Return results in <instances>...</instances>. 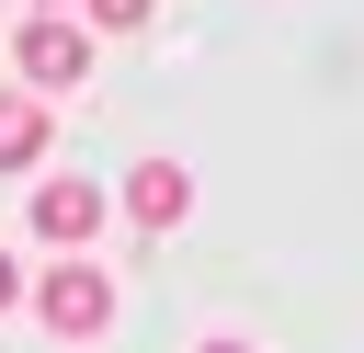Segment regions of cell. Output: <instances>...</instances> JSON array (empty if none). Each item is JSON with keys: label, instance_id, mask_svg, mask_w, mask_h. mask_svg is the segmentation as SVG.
I'll return each mask as SVG.
<instances>
[{"label": "cell", "instance_id": "9", "mask_svg": "<svg viewBox=\"0 0 364 353\" xmlns=\"http://www.w3.org/2000/svg\"><path fill=\"white\" fill-rule=\"evenodd\" d=\"M34 11H57V0H34Z\"/></svg>", "mask_w": 364, "mask_h": 353}, {"label": "cell", "instance_id": "6", "mask_svg": "<svg viewBox=\"0 0 364 353\" xmlns=\"http://www.w3.org/2000/svg\"><path fill=\"white\" fill-rule=\"evenodd\" d=\"M80 11H91L102 34H136V23H148V0H80Z\"/></svg>", "mask_w": 364, "mask_h": 353}, {"label": "cell", "instance_id": "3", "mask_svg": "<svg viewBox=\"0 0 364 353\" xmlns=\"http://www.w3.org/2000/svg\"><path fill=\"white\" fill-rule=\"evenodd\" d=\"M114 205H125L136 228H182V216H193V171H182V159H136V171L114 182Z\"/></svg>", "mask_w": 364, "mask_h": 353}, {"label": "cell", "instance_id": "8", "mask_svg": "<svg viewBox=\"0 0 364 353\" xmlns=\"http://www.w3.org/2000/svg\"><path fill=\"white\" fill-rule=\"evenodd\" d=\"M193 353H250V342H193Z\"/></svg>", "mask_w": 364, "mask_h": 353}, {"label": "cell", "instance_id": "5", "mask_svg": "<svg viewBox=\"0 0 364 353\" xmlns=\"http://www.w3.org/2000/svg\"><path fill=\"white\" fill-rule=\"evenodd\" d=\"M34 159H46V102L0 91V171H34Z\"/></svg>", "mask_w": 364, "mask_h": 353}, {"label": "cell", "instance_id": "4", "mask_svg": "<svg viewBox=\"0 0 364 353\" xmlns=\"http://www.w3.org/2000/svg\"><path fill=\"white\" fill-rule=\"evenodd\" d=\"M23 216H34V239L80 251V239H91L102 216H114V194H102V182H34V205H23Z\"/></svg>", "mask_w": 364, "mask_h": 353}, {"label": "cell", "instance_id": "1", "mask_svg": "<svg viewBox=\"0 0 364 353\" xmlns=\"http://www.w3.org/2000/svg\"><path fill=\"white\" fill-rule=\"evenodd\" d=\"M34 319H46L57 342H102V330H114V273H102V262H57V273H34Z\"/></svg>", "mask_w": 364, "mask_h": 353}, {"label": "cell", "instance_id": "7", "mask_svg": "<svg viewBox=\"0 0 364 353\" xmlns=\"http://www.w3.org/2000/svg\"><path fill=\"white\" fill-rule=\"evenodd\" d=\"M0 307H23V262L11 251H0Z\"/></svg>", "mask_w": 364, "mask_h": 353}, {"label": "cell", "instance_id": "2", "mask_svg": "<svg viewBox=\"0 0 364 353\" xmlns=\"http://www.w3.org/2000/svg\"><path fill=\"white\" fill-rule=\"evenodd\" d=\"M11 57H23V80H34V91H80V68H91V34H80L68 11H23Z\"/></svg>", "mask_w": 364, "mask_h": 353}]
</instances>
